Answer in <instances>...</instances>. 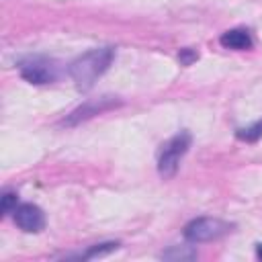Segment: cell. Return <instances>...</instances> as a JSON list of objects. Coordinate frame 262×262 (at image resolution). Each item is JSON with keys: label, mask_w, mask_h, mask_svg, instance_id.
I'll return each instance as SVG.
<instances>
[{"label": "cell", "mask_w": 262, "mask_h": 262, "mask_svg": "<svg viewBox=\"0 0 262 262\" xmlns=\"http://www.w3.org/2000/svg\"><path fill=\"white\" fill-rule=\"evenodd\" d=\"M113 57H115L113 47H96V49H90L84 55L76 57L68 68L70 78L74 80L76 88L90 90L94 86V82L108 70Z\"/></svg>", "instance_id": "obj_1"}, {"label": "cell", "mask_w": 262, "mask_h": 262, "mask_svg": "<svg viewBox=\"0 0 262 262\" xmlns=\"http://www.w3.org/2000/svg\"><path fill=\"white\" fill-rule=\"evenodd\" d=\"M190 141H192L190 133L188 131H180V133H176L172 139H168L164 143V149H162L160 160H158V172H160L162 178H172L178 172L180 158L188 151Z\"/></svg>", "instance_id": "obj_2"}, {"label": "cell", "mask_w": 262, "mask_h": 262, "mask_svg": "<svg viewBox=\"0 0 262 262\" xmlns=\"http://www.w3.org/2000/svg\"><path fill=\"white\" fill-rule=\"evenodd\" d=\"M229 231V223L215 219V217H199L192 219L190 223H186L184 227V239L190 244H203V242H211L217 239L221 235H225Z\"/></svg>", "instance_id": "obj_3"}, {"label": "cell", "mask_w": 262, "mask_h": 262, "mask_svg": "<svg viewBox=\"0 0 262 262\" xmlns=\"http://www.w3.org/2000/svg\"><path fill=\"white\" fill-rule=\"evenodd\" d=\"M119 104H121V98H117V96L90 98V100H86L84 104H80L78 108H74V111L61 121V125H66V127L80 125L82 121H88V119H92V117H96V115H100V113H104V111H111V108H115V106H119Z\"/></svg>", "instance_id": "obj_4"}, {"label": "cell", "mask_w": 262, "mask_h": 262, "mask_svg": "<svg viewBox=\"0 0 262 262\" xmlns=\"http://www.w3.org/2000/svg\"><path fill=\"white\" fill-rule=\"evenodd\" d=\"M20 76L31 84H49L57 78V66L49 59L35 57L20 63Z\"/></svg>", "instance_id": "obj_5"}, {"label": "cell", "mask_w": 262, "mask_h": 262, "mask_svg": "<svg viewBox=\"0 0 262 262\" xmlns=\"http://www.w3.org/2000/svg\"><path fill=\"white\" fill-rule=\"evenodd\" d=\"M14 223L27 233H37L45 227V215L37 205L23 203L14 209Z\"/></svg>", "instance_id": "obj_6"}, {"label": "cell", "mask_w": 262, "mask_h": 262, "mask_svg": "<svg viewBox=\"0 0 262 262\" xmlns=\"http://www.w3.org/2000/svg\"><path fill=\"white\" fill-rule=\"evenodd\" d=\"M219 43L225 47V49H237V51H244V49H250L252 47V37L248 31L244 29H231V31H225L219 39Z\"/></svg>", "instance_id": "obj_7"}, {"label": "cell", "mask_w": 262, "mask_h": 262, "mask_svg": "<svg viewBox=\"0 0 262 262\" xmlns=\"http://www.w3.org/2000/svg\"><path fill=\"white\" fill-rule=\"evenodd\" d=\"M164 260H172V262H182V260H194L196 258V250H192L190 246H170L166 252L160 254Z\"/></svg>", "instance_id": "obj_8"}, {"label": "cell", "mask_w": 262, "mask_h": 262, "mask_svg": "<svg viewBox=\"0 0 262 262\" xmlns=\"http://www.w3.org/2000/svg\"><path fill=\"white\" fill-rule=\"evenodd\" d=\"M117 248H119V242H104V244H96V246H92L90 250H86V252L82 254V258H102V256H106V254L115 252Z\"/></svg>", "instance_id": "obj_9"}, {"label": "cell", "mask_w": 262, "mask_h": 262, "mask_svg": "<svg viewBox=\"0 0 262 262\" xmlns=\"http://www.w3.org/2000/svg\"><path fill=\"white\" fill-rule=\"evenodd\" d=\"M237 137L239 139H244V141H258L260 137H262V119L260 121H256L252 127H246V129H239L237 131Z\"/></svg>", "instance_id": "obj_10"}, {"label": "cell", "mask_w": 262, "mask_h": 262, "mask_svg": "<svg viewBox=\"0 0 262 262\" xmlns=\"http://www.w3.org/2000/svg\"><path fill=\"white\" fill-rule=\"evenodd\" d=\"M16 209V194L14 192H4L2 194V201H0V213L2 217L8 215V213H14Z\"/></svg>", "instance_id": "obj_11"}, {"label": "cell", "mask_w": 262, "mask_h": 262, "mask_svg": "<svg viewBox=\"0 0 262 262\" xmlns=\"http://www.w3.org/2000/svg\"><path fill=\"white\" fill-rule=\"evenodd\" d=\"M196 57H199V53L192 51V49H180V53H178V59H180L182 66H190Z\"/></svg>", "instance_id": "obj_12"}, {"label": "cell", "mask_w": 262, "mask_h": 262, "mask_svg": "<svg viewBox=\"0 0 262 262\" xmlns=\"http://www.w3.org/2000/svg\"><path fill=\"white\" fill-rule=\"evenodd\" d=\"M256 256L262 260V244H256Z\"/></svg>", "instance_id": "obj_13"}]
</instances>
